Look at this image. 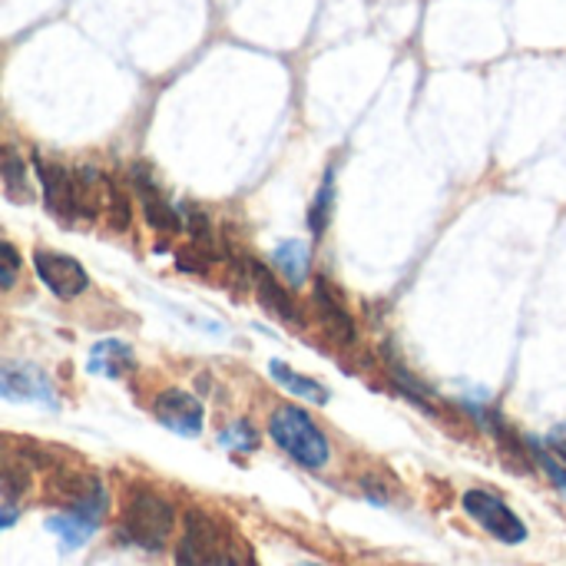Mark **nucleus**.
<instances>
[{"instance_id":"dca6fc26","label":"nucleus","mask_w":566,"mask_h":566,"mask_svg":"<svg viewBox=\"0 0 566 566\" xmlns=\"http://www.w3.org/2000/svg\"><path fill=\"white\" fill-rule=\"evenodd\" d=\"M385 355V352H381ZM385 371H388V378H391V385L398 388V395L405 398V401H411V405H418L424 415H438V398L418 381V375L401 361V355H385Z\"/></svg>"},{"instance_id":"f8f14e48","label":"nucleus","mask_w":566,"mask_h":566,"mask_svg":"<svg viewBox=\"0 0 566 566\" xmlns=\"http://www.w3.org/2000/svg\"><path fill=\"white\" fill-rule=\"evenodd\" d=\"M33 169H36V179H40V189H43L46 212L56 216L66 226L76 222L80 212H76V176H73V169H66L60 163H50L43 156H33Z\"/></svg>"},{"instance_id":"2eb2a0df","label":"nucleus","mask_w":566,"mask_h":566,"mask_svg":"<svg viewBox=\"0 0 566 566\" xmlns=\"http://www.w3.org/2000/svg\"><path fill=\"white\" fill-rule=\"evenodd\" d=\"M269 378L285 391V395H292V398H298V401H305V405H328V398H332V391L318 381V378H308V375H302V371H295L292 365H285V361H269Z\"/></svg>"},{"instance_id":"6ab92c4d","label":"nucleus","mask_w":566,"mask_h":566,"mask_svg":"<svg viewBox=\"0 0 566 566\" xmlns=\"http://www.w3.org/2000/svg\"><path fill=\"white\" fill-rule=\"evenodd\" d=\"M524 444H527V458H531V468L534 471H541L547 481H551V488L560 494L566 501V464L551 451V444L544 441V438H524Z\"/></svg>"},{"instance_id":"423d86ee","label":"nucleus","mask_w":566,"mask_h":566,"mask_svg":"<svg viewBox=\"0 0 566 566\" xmlns=\"http://www.w3.org/2000/svg\"><path fill=\"white\" fill-rule=\"evenodd\" d=\"M461 511L488 534L494 537L497 544L504 547H521L527 544L531 531L524 524V517L497 494V491H488V488H471L461 494Z\"/></svg>"},{"instance_id":"f257e3e1","label":"nucleus","mask_w":566,"mask_h":566,"mask_svg":"<svg viewBox=\"0 0 566 566\" xmlns=\"http://www.w3.org/2000/svg\"><path fill=\"white\" fill-rule=\"evenodd\" d=\"M176 531V507L169 504L166 494L133 484L126 488L123 511H119V541L129 547H139L146 554L166 551L169 537Z\"/></svg>"},{"instance_id":"9b49d317","label":"nucleus","mask_w":566,"mask_h":566,"mask_svg":"<svg viewBox=\"0 0 566 566\" xmlns=\"http://www.w3.org/2000/svg\"><path fill=\"white\" fill-rule=\"evenodd\" d=\"M312 305H315V315H318V322H322L325 335H328L335 345L352 348V345L358 342V322H355V315L348 312V305H345L342 292H338L325 275H318V279H315Z\"/></svg>"},{"instance_id":"5701e85b","label":"nucleus","mask_w":566,"mask_h":566,"mask_svg":"<svg viewBox=\"0 0 566 566\" xmlns=\"http://www.w3.org/2000/svg\"><path fill=\"white\" fill-rule=\"evenodd\" d=\"M20 272H23V259L20 252L0 239V292H10L17 282H20Z\"/></svg>"},{"instance_id":"6e6552de","label":"nucleus","mask_w":566,"mask_h":566,"mask_svg":"<svg viewBox=\"0 0 566 566\" xmlns=\"http://www.w3.org/2000/svg\"><path fill=\"white\" fill-rule=\"evenodd\" d=\"M129 189L136 192L146 222H149L159 235H182L179 206H172V202L163 196V189H159V182H156V176H153V169H149L146 163H133V166H129Z\"/></svg>"},{"instance_id":"f03ea898","label":"nucleus","mask_w":566,"mask_h":566,"mask_svg":"<svg viewBox=\"0 0 566 566\" xmlns=\"http://www.w3.org/2000/svg\"><path fill=\"white\" fill-rule=\"evenodd\" d=\"M265 431L275 441V448L285 458H292L298 468H305V471H325L328 468L332 441H328V434L318 428V421L305 408H298V405L272 408Z\"/></svg>"},{"instance_id":"7ed1b4c3","label":"nucleus","mask_w":566,"mask_h":566,"mask_svg":"<svg viewBox=\"0 0 566 566\" xmlns=\"http://www.w3.org/2000/svg\"><path fill=\"white\" fill-rule=\"evenodd\" d=\"M46 501L56 504L60 511H73V514L93 517L99 524L106 521V511H109V491H106V484L96 474H90L83 468H70V464L50 468Z\"/></svg>"},{"instance_id":"b1692460","label":"nucleus","mask_w":566,"mask_h":566,"mask_svg":"<svg viewBox=\"0 0 566 566\" xmlns=\"http://www.w3.org/2000/svg\"><path fill=\"white\" fill-rule=\"evenodd\" d=\"M544 441L551 444V451H554V454H557V458H560V461L566 464V421L564 424H557V428H554V431H551Z\"/></svg>"},{"instance_id":"0eeeda50","label":"nucleus","mask_w":566,"mask_h":566,"mask_svg":"<svg viewBox=\"0 0 566 566\" xmlns=\"http://www.w3.org/2000/svg\"><path fill=\"white\" fill-rule=\"evenodd\" d=\"M0 398L13 405H40L56 408V388L50 375L36 365L0 358Z\"/></svg>"},{"instance_id":"a211bd4d","label":"nucleus","mask_w":566,"mask_h":566,"mask_svg":"<svg viewBox=\"0 0 566 566\" xmlns=\"http://www.w3.org/2000/svg\"><path fill=\"white\" fill-rule=\"evenodd\" d=\"M335 199H338L335 166H328L325 176H322V186H318V192H315V199L308 206V232H312V239H322L328 232L332 216H335Z\"/></svg>"},{"instance_id":"a878e982","label":"nucleus","mask_w":566,"mask_h":566,"mask_svg":"<svg viewBox=\"0 0 566 566\" xmlns=\"http://www.w3.org/2000/svg\"><path fill=\"white\" fill-rule=\"evenodd\" d=\"M308 566H328V564H308Z\"/></svg>"},{"instance_id":"aec40b11","label":"nucleus","mask_w":566,"mask_h":566,"mask_svg":"<svg viewBox=\"0 0 566 566\" xmlns=\"http://www.w3.org/2000/svg\"><path fill=\"white\" fill-rule=\"evenodd\" d=\"M0 179L7 186V196L13 202H30L33 199V189H30V179H27V159L13 149H3L0 153Z\"/></svg>"},{"instance_id":"412c9836","label":"nucleus","mask_w":566,"mask_h":566,"mask_svg":"<svg viewBox=\"0 0 566 566\" xmlns=\"http://www.w3.org/2000/svg\"><path fill=\"white\" fill-rule=\"evenodd\" d=\"M103 216H106V222H109L113 232H126V229L133 226V202H129V192H126L113 176H106Z\"/></svg>"},{"instance_id":"393cba45","label":"nucleus","mask_w":566,"mask_h":566,"mask_svg":"<svg viewBox=\"0 0 566 566\" xmlns=\"http://www.w3.org/2000/svg\"><path fill=\"white\" fill-rule=\"evenodd\" d=\"M17 517H20V511H17L13 504H0V534H3L7 527H13Z\"/></svg>"},{"instance_id":"20e7f679","label":"nucleus","mask_w":566,"mask_h":566,"mask_svg":"<svg viewBox=\"0 0 566 566\" xmlns=\"http://www.w3.org/2000/svg\"><path fill=\"white\" fill-rule=\"evenodd\" d=\"M235 527L222 517L189 507L182 514V537L176 544V566H222V551Z\"/></svg>"},{"instance_id":"ddd939ff","label":"nucleus","mask_w":566,"mask_h":566,"mask_svg":"<svg viewBox=\"0 0 566 566\" xmlns=\"http://www.w3.org/2000/svg\"><path fill=\"white\" fill-rule=\"evenodd\" d=\"M86 371L99 378H126L136 371V352L123 338H103L86 355Z\"/></svg>"},{"instance_id":"39448f33","label":"nucleus","mask_w":566,"mask_h":566,"mask_svg":"<svg viewBox=\"0 0 566 566\" xmlns=\"http://www.w3.org/2000/svg\"><path fill=\"white\" fill-rule=\"evenodd\" d=\"M226 259H232V265L242 272L245 285L255 292L259 305H262L275 322L292 325V328H302V325H305L302 305L295 302L292 289L272 272V265H265V262H259V259H252V255H242V252H229Z\"/></svg>"},{"instance_id":"9d476101","label":"nucleus","mask_w":566,"mask_h":566,"mask_svg":"<svg viewBox=\"0 0 566 566\" xmlns=\"http://www.w3.org/2000/svg\"><path fill=\"white\" fill-rule=\"evenodd\" d=\"M153 418L166 431H172L179 438H199L206 431V408L186 388H166V391H159L156 401H153Z\"/></svg>"},{"instance_id":"f3484780","label":"nucleus","mask_w":566,"mask_h":566,"mask_svg":"<svg viewBox=\"0 0 566 566\" xmlns=\"http://www.w3.org/2000/svg\"><path fill=\"white\" fill-rule=\"evenodd\" d=\"M99 527H103L99 521L83 517V514H73V511H56L46 521V531L60 541L63 551H83L99 534Z\"/></svg>"},{"instance_id":"4be33fe9","label":"nucleus","mask_w":566,"mask_h":566,"mask_svg":"<svg viewBox=\"0 0 566 566\" xmlns=\"http://www.w3.org/2000/svg\"><path fill=\"white\" fill-rule=\"evenodd\" d=\"M259 441H262V434L255 431V424L252 421H232L222 434H219V444L226 448V451H235V454H252V451H259Z\"/></svg>"},{"instance_id":"4468645a","label":"nucleus","mask_w":566,"mask_h":566,"mask_svg":"<svg viewBox=\"0 0 566 566\" xmlns=\"http://www.w3.org/2000/svg\"><path fill=\"white\" fill-rule=\"evenodd\" d=\"M272 272L289 285L302 289L312 275V249L302 239H285L272 249Z\"/></svg>"},{"instance_id":"1a4fd4ad","label":"nucleus","mask_w":566,"mask_h":566,"mask_svg":"<svg viewBox=\"0 0 566 566\" xmlns=\"http://www.w3.org/2000/svg\"><path fill=\"white\" fill-rule=\"evenodd\" d=\"M33 272L43 282V289L50 295H56L60 302H73L90 289V275L80 265V259L66 255V252H53V249H36L33 252Z\"/></svg>"}]
</instances>
